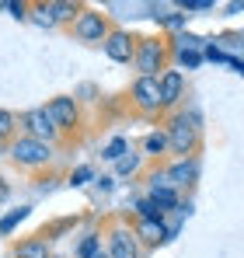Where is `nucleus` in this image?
<instances>
[{
    "instance_id": "1",
    "label": "nucleus",
    "mask_w": 244,
    "mask_h": 258,
    "mask_svg": "<svg viewBox=\"0 0 244 258\" xmlns=\"http://www.w3.org/2000/svg\"><path fill=\"white\" fill-rule=\"evenodd\" d=\"M167 147H171L174 154H181V157L199 147V115H196V112L178 115V119L167 126Z\"/></svg>"
},
{
    "instance_id": "2",
    "label": "nucleus",
    "mask_w": 244,
    "mask_h": 258,
    "mask_svg": "<svg viewBox=\"0 0 244 258\" xmlns=\"http://www.w3.org/2000/svg\"><path fill=\"white\" fill-rule=\"evenodd\" d=\"M11 161L21 164V168H42V164L52 161V147L32 140V136H18V140L11 143Z\"/></svg>"
},
{
    "instance_id": "3",
    "label": "nucleus",
    "mask_w": 244,
    "mask_h": 258,
    "mask_svg": "<svg viewBox=\"0 0 244 258\" xmlns=\"http://www.w3.org/2000/svg\"><path fill=\"white\" fill-rule=\"evenodd\" d=\"M21 129H25V136H32V140H39V143H49V147H52V140L59 136V129L49 119L45 108H28V112L21 115Z\"/></svg>"
},
{
    "instance_id": "4",
    "label": "nucleus",
    "mask_w": 244,
    "mask_h": 258,
    "mask_svg": "<svg viewBox=\"0 0 244 258\" xmlns=\"http://www.w3.org/2000/svg\"><path fill=\"white\" fill-rule=\"evenodd\" d=\"M74 35L81 42H105L108 39V21L98 11H77L74 18Z\"/></svg>"
},
{
    "instance_id": "5",
    "label": "nucleus",
    "mask_w": 244,
    "mask_h": 258,
    "mask_svg": "<svg viewBox=\"0 0 244 258\" xmlns=\"http://www.w3.org/2000/svg\"><path fill=\"white\" fill-rule=\"evenodd\" d=\"M133 63L140 70V77H157V70L164 67V45L157 39H143L140 49L133 52Z\"/></svg>"
},
{
    "instance_id": "6",
    "label": "nucleus",
    "mask_w": 244,
    "mask_h": 258,
    "mask_svg": "<svg viewBox=\"0 0 244 258\" xmlns=\"http://www.w3.org/2000/svg\"><path fill=\"white\" fill-rule=\"evenodd\" d=\"M45 112H49V119L56 122L59 133H63V129H74L77 122H81V108H77V101H74V98H67V94L52 98V101L45 105Z\"/></svg>"
},
{
    "instance_id": "7",
    "label": "nucleus",
    "mask_w": 244,
    "mask_h": 258,
    "mask_svg": "<svg viewBox=\"0 0 244 258\" xmlns=\"http://www.w3.org/2000/svg\"><path fill=\"white\" fill-rule=\"evenodd\" d=\"M133 98L143 112H157L161 108V81L157 77H140L133 84Z\"/></svg>"
},
{
    "instance_id": "8",
    "label": "nucleus",
    "mask_w": 244,
    "mask_h": 258,
    "mask_svg": "<svg viewBox=\"0 0 244 258\" xmlns=\"http://www.w3.org/2000/svg\"><path fill=\"white\" fill-rule=\"evenodd\" d=\"M164 174H167V185L178 192V188H185V185H192L199 178V161L196 157H181L178 164H171Z\"/></svg>"
},
{
    "instance_id": "9",
    "label": "nucleus",
    "mask_w": 244,
    "mask_h": 258,
    "mask_svg": "<svg viewBox=\"0 0 244 258\" xmlns=\"http://www.w3.org/2000/svg\"><path fill=\"white\" fill-rule=\"evenodd\" d=\"M101 49H105V56L115 59V63H129L133 52H136V45H133V39H129V32H108V39L101 42Z\"/></svg>"
},
{
    "instance_id": "10",
    "label": "nucleus",
    "mask_w": 244,
    "mask_h": 258,
    "mask_svg": "<svg viewBox=\"0 0 244 258\" xmlns=\"http://www.w3.org/2000/svg\"><path fill=\"white\" fill-rule=\"evenodd\" d=\"M108 258H140L136 234H129L126 227H115V230L108 234Z\"/></svg>"
},
{
    "instance_id": "11",
    "label": "nucleus",
    "mask_w": 244,
    "mask_h": 258,
    "mask_svg": "<svg viewBox=\"0 0 244 258\" xmlns=\"http://www.w3.org/2000/svg\"><path fill=\"white\" fill-rule=\"evenodd\" d=\"M157 81H161V108H171V105H178V98H181V87H185L181 74H178V70H167V74H161Z\"/></svg>"
},
{
    "instance_id": "12",
    "label": "nucleus",
    "mask_w": 244,
    "mask_h": 258,
    "mask_svg": "<svg viewBox=\"0 0 244 258\" xmlns=\"http://www.w3.org/2000/svg\"><path fill=\"white\" fill-rule=\"evenodd\" d=\"M136 237H143V241H150V244H157L167 237V227H164V220H136V230H133Z\"/></svg>"
},
{
    "instance_id": "13",
    "label": "nucleus",
    "mask_w": 244,
    "mask_h": 258,
    "mask_svg": "<svg viewBox=\"0 0 244 258\" xmlns=\"http://www.w3.org/2000/svg\"><path fill=\"white\" fill-rule=\"evenodd\" d=\"M14 255H18V258H49V241H45V237H32V241H21Z\"/></svg>"
},
{
    "instance_id": "14",
    "label": "nucleus",
    "mask_w": 244,
    "mask_h": 258,
    "mask_svg": "<svg viewBox=\"0 0 244 258\" xmlns=\"http://www.w3.org/2000/svg\"><path fill=\"white\" fill-rule=\"evenodd\" d=\"M42 11H45V14H49V21L56 25V21H74L77 4H59V0H52V4H42Z\"/></svg>"
},
{
    "instance_id": "15",
    "label": "nucleus",
    "mask_w": 244,
    "mask_h": 258,
    "mask_svg": "<svg viewBox=\"0 0 244 258\" xmlns=\"http://www.w3.org/2000/svg\"><path fill=\"white\" fill-rule=\"evenodd\" d=\"M143 150H147V154H164V150H167V133H150V136L143 140Z\"/></svg>"
},
{
    "instance_id": "16",
    "label": "nucleus",
    "mask_w": 244,
    "mask_h": 258,
    "mask_svg": "<svg viewBox=\"0 0 244 258\" xmlns=\"http://www.w3.org/2000/svg\"><path fill=\"white\" fill-rule=\"evenodd\" d=\"M25 216H28V206H18L14 213H7L4 220H0V234H11V230H14V227H18Z\"/></svg>"
},
{
    "instance_id": "17",
    "label": "nucleus",
    "mask_w": 244,
    "mask_h": 258,
    "mask_svg": "<svg viewBox=\"0 0 244 258\" xmlns=\"http://www.w3.org/2000/svg\"><path fill=\"white\" fill-rule=\"evenodd\" d=\"M18 126V119H14V112H7V108H0V143L4 140H11V133Z\"/></svg>"
},
{
    "instance_id": "18",
    "label": "nucleus",
    "mask_w": 244,
    "mask_h": 258,
    "mask_svg": "<svg viewBox=\"0 0 244 258\" xmlns=\"http://www.w3.org/2000/svg\"><path fill=\"white\" fill-rule=\"evenodd\" d=\"M98 248H101V241H98V234H87V237L81 241V248H77V255H81V258H91L94 251H98Z\"/></svg>"
},
{
    "instance_id": "19",
    "label": "nucleus",
    "mask_w": 244,
    "mask_h": 258,
    "mask_svg": "<svg viewBox=\"0 0 244 258\" xmlns=\"http://www.w3.org/2000/svg\"><path fill=\"white\" fill-rule=\"evenodd\" d=\"M122 154H126V140H112V143H108V147H105V154H101V157H108V161H119Z\"/></svg>"
},
{
    "instance_id": "20",
    "label": "nucleus",
    "mask_w": 244,
    "mask_h": 258,
    "mask_svg": "<svg viewBox=\"0 0 244 258\" xmlns=\"http://www.w3.org/2000/svg\"><path fill=\"white\" fill-rule=\"evenodd\" d=\"M91 178H94V171H91V168H87V164H84V168H77V171L70 174V181H74V185H87V181H91Z\"/></svg>"
},
{
    "instance_id": "21",
    "label": "nucleus",
    "mask_w": 244,
    "mask_h": 258,
    "mask_svg": "<svg viewBox=\"0 0 244 258\" xmlns=\"http://www.w3.org/2000/svg\"><path fill=\"white\" fill-rule=\"evenodd\" d=\"M213 7V0H185L181 4V11H209Z\"/></svg>"
},
{
    "instance_id": "22",
    "label": "nucleus",
    "mask_w": 244,
    "mask_h": 258,
    "mask_svg": "<svg viewBox=\"0 0 244 258\" xmlns=\"http://www.w3.org/2000/svg\"><path fill=\"white\" fill-rule=\"evenodd\" d=\"M136 171V157H119V174Z\"/></svg>"
},
{
    "instance_id": "23",
    "label": "nucleus",
    "mask_w": 244,
    "mask_h": 258,
    "mask_svg": "<svg viewBox=\"0 0 244 258\" xmlns=\"http://www.w3.org/2000/svg\"><path fill=\"white\" fill-rule=\"evenodd\" d=\"M181 63H185V67H199V56H196V52H181Z\"/></svg>"
},
{
    "instance_id": "24",
    "label": "nucleus",
    "mask_w": 244,
    "mask_h": 258,
    "mask_svg": "<svg viewBox=\"0 0 244 258\" xmlns=\"http://www.w3.org/2000/svg\"><path fill=\"white\" fill-rule=\"evenodd\" d=\"M7 199V185H4V178H0V203Z\"/></svg>"
},
{
    "instance_id": "25",
    "label": "nucleus",
    "mask_w": 244,
    "mask_h": 258,
    "mask_svg": "<svg viewBox=\"0 0 244 258\" xmlns=\"http://www.w3.org/2000/svg\"><path fill=\"white\" fill-rule=\"evenodd\" d=\"M91 258H108V251H101V248H98V251H94Z\"/></svg>"
}]
</instances>
